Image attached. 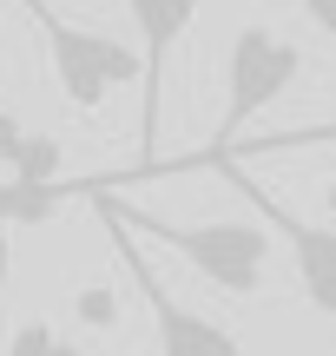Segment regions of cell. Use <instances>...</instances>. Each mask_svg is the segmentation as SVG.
Returning <instances> with one entry per match:
<instances>
[{
  "mask_svg": "<svg viewBox=\"0 0 336 356\" xmlns=\"http://www.w3.org/2000/svg\"><path fill=\"white\" fill-rule=\"evenodd\" d=\"M73 310H79V323H92V330H112L119 323V297L106 291V284H86V291L73 297Z\"/></svg>",
  "mask_w": 336,
  "mask_h": 356,
  "instance_id": "9",
  "label": "cell"
},
{
  "mask_svg": "<svg viewBox=\"0 0 336 356\" xmlns=\"http://www.w3.org/2000/svg\"><path fill=\"white\" fill-rule=\"evenodd\" d=\"M152 238L165 251H178L224 297H258L264 277H271V225L258 211L251 218H211V225H152Z\"/></svg>",
  "mask_w": 336,
  "mask_h": 356,
  "instance_id": "3",
  "label": "cell"
},
{
  "mask_svg": "<svg viewBox=\"0 0 336 356\" xmlns=\"http://www.w3.org/2000/svg\"><path fill=\"white\" fill-rule=\"evenodd\" d=\"M251 204H258V218H264L271 231H284L290 257H297V284H303V297H310L324 317H336V225L290 218V211H277V204H264V198H251Z\"/></svg>",
  "mask_w": 336,
  "mask_h": 356,
  "instance_id": "6",
  "label": "cell"
},
{
  "mask_svg": "<svg viewBox=\"0 0 336 356\" xmlns=\"http://www.w3.org/2000/svg\"><path fill=\"white\" fill-rule=\"evenodd\" d=\"M132 26L145 40V106H139V132H145V159L158 152V126H165V79H171V53L192 33L198 0H126Z\"/></svg>",
  "mask_w": 336,
  "mask_h": 356,
  "instance_id": "5",
  "label": "cell"
},
{
  "mask_svg": "<svg viewBox=\"0 0 336 356\" xmlns=\"http://www.w3.org/2000/svg\"><path fill=\"white\" fill-rule=\"evenodd\" d=\"M119 251H126V264H132V284H139V297L152 304L158 356H244V350H237V337L224 330V323H211L205 310L178 304V297L165 291V277H158V270L145 264V251H139L132 238H119Z\"/></svg>",
  "mask_w": 336,
  "mask_h": 356,
  "instance_id": "4",
  "label": "cell"
},
{
  "mask_svg": "<svg viewBox=\"0 0 336 356\" xmlns=\"http://www.w3.org/2000/svg\"><path fill=\"white\" fill-rule=\"evenodd\" d=\"M13 178H26V185H60V139L26 126L20 159H13Z\"/></svg>",
  "mask_w": 336,
  "mask_h": 356,
  "instance_id": "8",
  "label": "cell"
},
{
  "mask_svg": "<svg viewBox=\"0 0 336 356\" xmlns=\"http://www.w3.org/2000/svg\"><path fill=\"white\" fill-rule=\"evenodd\" d=\"M7 356H86L73 343V337L60 330V323H47V317H26V323H13V337H7Z\"/></svg>",
  "mask_w": 336,
  "mask_h": 356,
  "instance_id": "7",
  "label": "cell"
},
{
  "mask_svg": "<svg viewBox=\"0 0 336 356\" xmlns=\"http://www.w3.org/2000/svg\"><path fill=\"white\" fill-rule=\"evenodd\" d=\"M33 33L53 53V79H60L73 113H99L119 86H145V53H132L126 40L99 33V26H73L60 13H47L33 0Z\"/></svg>",
  "mask_w": 336,
  "mask_h": 356,
  "instance_id": "2",
  "label": "cell"
},
{
  "mask_svg": "<svg viewBox=\"0 0 336 356\" xmlns=\"http://www.w3.org/2000/svg\"><path fill=\"white\" fill-rule=\"evenodd\" d=\"M277 356H297V350H277Z\"/></svg>",
  "mask_w": 336,
  "mask_h": 356,
  "instance_id": "14",
  "label": "cell"
},
{
  "mask_svg": "<svg viewBox=\"0 0 336 356\" xmlns=\"http://www.w3.org/2000/svg\"><path fill=\"white\" fill-rule=\"evenodd\" d=\"M284 145H336V126H297V132H271V139H251V152H284Z\"/></svg>",
  "mask_w": 336,
  "mask_h": 356,
  "instance_id": "10",
  "label": "cell"
},
{
  "mask_svg": "<svg viewBox=\"0 0 336 356\" xmlns=\"http://www.w3.org/2000/svg\"><path fill=\"white\" fill-rule=\"evenodd\" d=\"M297 7H303V13H310V20L324 26L330 40H336V0H297Z\"/></svg>",
  "mask_w": 336,
  "mask_h": 356,
  "instance_id": "12",
  "label": "cell"
},
{
  "mask_svg": "<svg viewBox=\"0 0 336 356\" xmlns=\"http://www.w3.org/2000/svg\"><path fill=\"white\" fill-rule=\"evenodd\" d=\"M20 139H26V126L13 113H0V165L13 172V159H20Z\"/></svg>",
  "mask_w": 336,
  "mask_h": 356,
  "instance_id": "11",
  "label": "cell"
},
{
  "mask_svg": "<svg viewBox=\"0 0 336 356\" xmlns=\"http://www.w3.org/2000/svg\"><path fill=\"white\" fill-rule=\"evenodd\" d=\"M303 79V47L284 40L277 26L244 20L224 47V113H218V145H244L251 119L264 106H277L290 86Z\"/></svg>",
  "mask_w": 336,
  "mask_h": 356,
  "instance_id": "1",
  "label": "cell"
},
{
  "mask_svg": "<svg viewBox=\"0 0 336 356\" xmlns=\"http://www.w3.org/2000/svg\"><path fill=\"white\" fill-rule=\"evenodd\" d=\"M7 277H13V238L0 231V291H7Z\"/></svg>",
  "mask_w": 336,
  "mask_h": 356,
  "instance_id": "13",
  "label": "cell"
}]
</instances>
